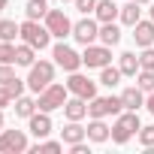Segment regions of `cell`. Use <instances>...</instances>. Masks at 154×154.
Listing matches in <instances>:
<instances>
[{
	"instance_id": "obj_1",
	"label": "cell",
	"mask_w": 154,
	"mask_h": 154,
	"mask_svg": "<svg viewBox=\"0 0 154 154\" xmlns=\"http://www.w3.org/2000/svg\"><path fill=\"white\" fill-rule=\"evenodd\" d=\"M139 127H142L139 112L124 109V112L115 118V124H112V142H115V145H127V142H130V139L139 133Z\"/></svg>"
},
{
	"instance_id": "obj_2",
	"label": "cell",
	"mask_w": 154,
	"mask_h": 154,
	"mask_svg": "<svg viewBox=\"0 0 154 154\" xmlns=\"http://www.w3.org/2000/svg\"><path fill=\"white\" fill-rule=\"evenodd\" d=\"M66 100H69V88L60 85V82H51L45 91L36 94V109L39 112H54V109H63Z\"/></svg>"
},
{
	"instance_id": "obj_3",
	"label": "cell",
	"mask_w": 154,
	"mask_h": 154,
	"mask_svg": "<svg viewBox=\"0 0 154 154\" xmlns=\"http://www.w3.org/2000/svg\"><path fill=\"white\" fill-rule=\"evenodd\" d=\"M54 60H36L33 66H30V72H27V88L33 91V94H39V91H45L51 82H54Z\"/></svg>"
},
{
	"instance_id": "obj_4",
	"label": "cell",
	"mask_w": 154,
	"mask_h": 154,
	"mask_svg": "<svg viewBox=\"0 0 154 154\" xmlns=\"http://www.w3.org/2000/svg\"><path fill=\"white\" fill-rule=\"evenodd\" d=\"M21 42H27V45H33L36 51H42V48H48L51 33H48V27H45V24H39V21L27 18V21L21 24Z\"/></svg>"
},
{
	"instance_id": "obj_5",
	"label": "cell",
	"mask_w": 154,
	"mask_h": 154,
	"mask_svg": "<svg viewBox=\"0 0 154 154\" xmlns=\"http://www.w3.org/2000/svg\"><path fill=\"white\" fill-rule=\"evenodd\" d=\"M82 63L88 66V69H103V66H109L112 63V45H97V42H91V45H85V51H82Z\"/></svg>"
},
{
	"instance_id": "obj_6",
	"label": "cell",
	"mask_w": 154,
	"mask_h": 154,
	"mask_svg": "<svg viewBox=\"0 0 154 154\" xmlns=\"http://www.w3.org/2000/svg\"><path fill=\"white\" fill-rule=\"evenodd\" d=\"M121 112H124L121 97H94V100H88V115L91 118H109V115H121Z\"/></svg>"
},
{
	"instance_id": "obj_7",
	"label": "cell",
	"mask_w": 154,
	"mask_h": 154,
	"mask_svg": "<svg viewBox=\"0 0 154 154\" xmlns=\"http://www.w3.org/2000/svg\"><path fill=\"white\" fill-rule=\"evenodd\" d=\"M51 57H54V63H57L60 69H66V72H75V69L82 66V54L75 51L72 45H66L63 39H60V42L51 48Z\"/></svg>"
},
{
	"instance_id": "obj_8",
	"label": "cell",
	"mask_w": 154,
	"mask_h": 154,
	"mask_svg": "<svg viewBox=\"0 0 154 154\" xmlns=\"http://www.w3.org/2000/svg\"><path fill=\"white\" fill-rule=\"evenodd\" d=\"M42 21H45V27H48L51 36H57V39L72 36V21H69V15H66L63 9H48V15H45Z\"/></svg>"
},
{
	"instance_id": "obj_9",
	"label": "cell",
	"mask_w": 154,
	"mask_h": 154,
	"mask_svg": "<svg viewBox=\"0 0 154 154\" xmlns=\"http://www.w3.org/2000/svg\"><path fill=\"white\" fill-rule=\"evenodd\" d=\"M30 145L24 130H0V154H21Z\"/></svg>"
},
{
	"instance_id": "obj_10",
	"label": "cell",
	"mask_w": 154,
	"mask_h": 154,
	"mask_svg": "<svg viewBox=\"0 0 154 154\" xmlns=\"http://www.w3.org/2000/svg\"><path fill=\"white\" fill-rule=\"evenodd\" d=\"M72 39L79 42V45H91V42H97L100 39V21L97 18H82V21H75L72 24Z\"/></svg>"
},
{
	"instance_id": "obj_11",
	"label": "cell",
	"mask_w": 154,
	"mask_h": 154,
	"mask_svg": "<svg viewBox=\"0 0 154 154\" xmlns=\"http://www.w3.org/2000/svg\"><path fill=\"white\" fill-rule=\"evenodd\" d=\"M66 88H69V94H72V97H82V100H94V97H97V82H91L88 75H82L79 69L69 72Z\"/></svg>"
},
{
	"instance_id": "obj_12",
	"label": "cell",
	"mask_w": 154,
	"mask_h": 154,
	"mask_svg": "<svg viewBox=\"0 0 154 154\" xmlns=\"http://www.w3.org/2000/svg\"><path fill=\"white\" fill-rule=\"evenodd\" d=\"M27 130H30V136H36V139H45L48 133H51V118H48V112H33L30 118H27Z\"/></svg>"
},
{
	"instance_id": "obj_13",
	"label": "cell",
	"mask_w": 154,
	"mask_h": 154,
	"mask_svg": "<svg viewBox=\"0 0 154 154\" xmlns=\"http://www.w3.org/2000/svg\"><path fill=\"white\" fill-rule=\"evenodd\" d=\"M133 39H136V48H148V45H154V21L148 18V21H136L133 24Z\"/></svg>"
},
{
	"instance_id": "obj_14",
	"label": "cell",
	"mask_w": 154,
	"mask_h": 154,
	"mask_svg": "<svg viewBox=\"0 0 154 154\" xmlns=\"http://www.w3.org/2000/svg\"><path fill=\"white\" fill-rule=\"evenodd\" d=\"M63 145H75V142H85L88 139V127H82L79 121H66V127L60 130Z\"/></svg>"
},
{
	"instance_id": "obj_15",
	"label": "cell",
	"mask_w": 154,
	"mask_h": 154,
	"mask_svg": "<svg viewBox=\"0 0 154 154\" xmlns=\"http://www.w3.org/2000/svg\"><path fill=\"white\" fill-rule=\"evenodd\" d=\"M63 115H66V121H82V118L88 115V100L69 97V100L63 103Z\"/></svg>"
},
{
	"instance_id": "obj_16",
	"label": "cell",
	"mask_w": 154,
	"mask_h": 154,
	"mask_svg": "<svg viewBox=\"0 0 154 154\" xmlns=\"http://www.w3.org/2000/svg\"><path fill=\"white\" fill-rule=\"evenodd\" d=\"M94 15H97V21H100V24H106V21H115V18L121 15V6L115 3V0H97Z\"/></svg>"
},
{
	"instance_id": "obj_17",
	"label": "cell",
	"mask_w": 154,
	"mask_h": 154,
	"mask_svg": "<svg viewBox=\"0 0 154 154\" xmlns=\"http://www.w3.org/2000/svg\"><path fill=\"white\" fill-rule=\"evenodd\" d=\"M121 100H124V109H133V112H139V109L145 106V91H142L139 85H133V88H124V91H121Z\"/></svg>"
},
{
	"instance_id": "obj_18",
	"label": "cell",
	"mask_w": 154,
	"mask_h": 154,
	"mask_svg": "<svg viewBox=\"0 0 154 154\" xmlns=\"http://www.w3.org/2000/svg\"><path fill=\"white\" fill-rule=\"evenodd\" d=\"M88 139H91V142H109V139H112V127H109L103 118H91V124H88Z\"/></svg>"
},
{
	"instance_id": "obj_19",
	"label": "cell",
	"mask_w": 154,
	"mask_h": 154,
	"mask_svg": "<svg viewBox=\"0 0 154 154\" xmlns=\"http://www.w3.org/2000/svg\"><path fill=\"white\" fill-rule=\"evenodd\" d=\"M36 63V48L33 45H27V42H21V45H15V66H33Z\"/></svg>"
},
{
	"instance_id": "obj_20",
	"label": "cell",
	"mask_w": 154,
	"mask_h": 154,
	"mask_svg": "<svg viewBox=\"0 0 154 154\" xmlns=\"http://www.w3.org/2000/svg\"><path fill=\"white\" fill-rule=\"evenodd\" d=\"M118 66H121V72H124V75H133V79H136V72L142 69V66H139V54H136V51H124V54L118 57Z\"/></svg>"
},
{
	"instance_id": "obj_21",
	"label": "cell",
	"mask_w": 154,
	"mask_h": 154,
	"mask_svg": "<svg viewBox=\"0 0 154 154\" xmlns=\"http://www.w3.org/2000/svg\"><path fill=\"white\" fill-rule=\"evenodd\" d=\"M100 42H103V45H118V42H121V27H118L115 21L100 24Z\"/></svg>"
},
{
	"instance_id": "obj_22",
	"label": "cell",
	"mask_w": 154,
	"mask_h": 154,
	"mask_svg": "<svg viewBox=\"0 0 154 154\" xmlns=\"http://www.w3.org/2000/svg\"><path fill=\"white\" fill-rule=\"evenodd\" d=\"M139 6H142V3H136V0H130L127 6H121V15H118V18H121V24L133 27V24L142 18V9H139Z\"/></svg>"
},
{
	"instance_id": "obj_23",
	"label": "cell",
	"mask_w": 154,
	"mask_h": 154,
	"mask_svg": "<svg viewBox=\"0 0 154 154\" xmlns=\"http://www.w3.org/2000/svg\"><path fill=\"white\" fill-rule=\"evenodd\" d=\"M121 75H124V72H121V66H112V63H109V66H103V69H100V85L115 88V85H121Z\"/></svg>"
},
{
	"instance_id": "obj_24",
	"label": "cell",
	"mask_w": 154,
	"mask_h": 154,
	"mask_svg": "<svg viewBox=\"0 0 154 154\" xmlns=\"http://www.w3.org/2000/svg\"><path fill=\"white\" fill-rule=\"evenodd\" d=\"M15 36H21V24H15L12 18H0V39L15 42Z\"/></svg>"
},
{
	"instance_id": "obj_25",
	"label": "cell",
	"mask_w": 154,
	"mask_h": 154,
	"mask_svg": "<svg viewBox=\"0 0 154 154\" xmlns=\"http://www.w3.org/2000/svg\"><path fill=\"white\" fill-rule=\"evenodd\" d=\"M24 12H27V18H33V21H42V18L48 15V3H45V0H27Z\"/></svg>"
},
{
	"instance_id": "obj_26",
	"label": "cell",
	"mask_w": 154,
	"mask_h": 154,
	"mask_svg": "<svg viewBox=\"0 0 154 154\" xmlns=\"http://www.w3.org/2000/svg\"><path fill=\"white\" fill-rule=\"evenodd\" d=\"M33 112H36V100H33V97H24V94L15 97V115H18V118H30Z\"/></svg>"
},
{
	"instance_id": "obj_27",
	"label": "cell",
	"mask_w": 154,
	"mask_h": 154,
	"mask_svg": "<svg viewBox=\"0 0 154 154\" xmlns=\"http://www.w3.org/2000/svg\"><path fill=\"white\" fill-rule=\"evenodd\" d=\"M30 151H33V154H39V151L57 154V151H63V139H60V142H57V139H48V136H45V139H36V145H33Z\"/></svg>"
},
{
	"instance_id": "obj_28",
	"label": "cell",
	"mask_w": 154,
	"mask_h": 154,
	"mask_svg": "<svg viewBox=\"0 0 154 154\" xmlns=\"http://www.w3.org/2000/svg\"><path fill=\"white\" fill-rule=\"evenodd\" d=\"M136 85H139L145 94H151V91H154V69H139V72H136Z\"/></svg>"
},
{
	"instance_id": "obj_29",
	"label": "cell",
	"mask_w": 154,
	"mask_h": 154,
	"mask_svg": "<svg viewBox=\"0 0 154 154\" xmlns=\"http://www.w3.org/2000/svg\"><path fill=\"white\" fill-rule=\"evenodd\" d=\"M139 145L142 148H154V124H148V127H139Z\"/></svg>"
},
{
	"instance_id": "obj_30",
	"label": "cell",
	"mask_w": 154,
	"mask_h": 154,
	"mask_svg": "<svg viewBox=\"0 0 154 154\" xmlns=\"http://www.w3.org/2000/svg\"><path fill=\"white\" fill-rule=\"evenodd\" d=\"M139 66H142V69H154V45L142 48V54H139Z\"/></svg>"
},
{
	"instance_id": "obj_31",
	"label": "cell",
	"mask_w": 154,
	"mask_h": 154,
	"mask_svg": "<svg viewBox=\"0 0 154 154\" xmlns=\"http://www.w3.org/2000/svg\"><path fill=\"white\" fill-rule=\"evenodd\" d=\"M15 79V66L12 63H0V85H9Z\"/></svg>"
},
{
	"instance_id": "obj_32",
	"label": "cell",
	"mask_w": 154,
	"mask_h": 154,
	"mask_svg": "<svg viewBox=\"0 0 154 154\" xmlns=\"http://www.w3.org/2000/svg\"><path fill=\"white\" fill-rule=\"evenodd\" d=\"M15 103V94L6 88V85H0V109H6V106H12Z\"/></svg>"
},
{
	"instance_id": "obj_33",
	"label": "cell",
	"mask_w": 154,
	"mask_h": 154,
	"mask_svg": "<svg viewBox=\"0 0 154 154\" xmlns=\"http://www.w3.org/2000/svg\"><path fill=\"white\" fill-rule=\"evenodd\" d=\"M75 9H79L82 15H91L97 9V0H75Z\"/></svg>"
},
{
	"instance_id": "obj_34",
	"label": "cell",
	"mask_w": 154,
	"mask_h": 154,
	"mask_svg": "<svg viewBox=\"0 0 154 154\" xmlns=\"http://www.w3.org/2000/svg\"><path fill=\"white\" fill-rule=\"evenodd\" d=\"M69 151L72 154H88V145L85 142H75V145H69Z\"/></svg>"
},
{
	"instance_id": "obj_35",
	"label": "cell",
	"mask_w": 154,
	"mask_h": 154,
	"mask_svg": "<svg viewBox=\"0 0 154 154\" xmlns=\"http://www.w3.org/2000/svg\"><path fill=\"white\" fill-rule=\"evenodd\" d=\"M145 109H148V112H151V115H154V91H151V94H148V97H145Z\"/></svg>"
},
{
	"instance_id": "obj_36",
	"label": "cell",
	"mask_w": 154,
	"mask_h": 154,
	"mask_svg": "<svg viewBox=\"0 0 154 154\" xmlns=\"http://www.w3.org/2000/svg\"><path fill=\"white\" fill-rule=\"evenodd\" d=\"M6 6H9V0H0V12H3V9H6Z\"/></svg>"
},
{
	"instance_id": "obj_37",
	"label": "cell",
	"mask_w": 154,
	"mask_h": 154,
	"mask_svg": "<svg viewBox=\"0 0 154 154\" xmlns=\"http://www.w3.org/2000/svg\"><path fill=\"white\" fill-rule=\"evenodd\" d=\"M3 124H6V118H3V109H0V130H3Z\"/></svg>"
},
{
	"instance_id": "obj_38",
	"label": "cell",
	"mask_w": 154,
	"mask_h": 154,
	"mask_svg": "<svg viewBox=\"0 0 154 154\" xmlns=\"http://www.w3.org/2000/svg\"><path fill=\"white\" fill-rule=\"evenodd\" d=\"M151 21H154V3H151Z\"/></svg>"
},
{
	"instance_id": "obj_39",
	"label": "cell",
	"mask_w": 154,
	"mask_h": 154,
	"mask_svg": "<svg viewBox=\"0 0 154 154\" xmlns=\"http://www.w3.org/2000/svg\"><path fill=\"white\" fill-rule=\"evenodd\" d=\"M136 3H151V0H136Z\"/></svg>"
},
{
	"instance_id": "obj_40",
	"label": "cell",
	"mask_w": 154,
	"mask_h": 154,
	"mask_svg": "<svg viewBox=\"0 0 154 154\" xmlns=\"http://www.w3.org/2000/svg\"><path fill=\"white\" fill-rule=\"evenodd\" d=\"M60 3H75V0H60Z\"/></svg>"
}]
</instances>
